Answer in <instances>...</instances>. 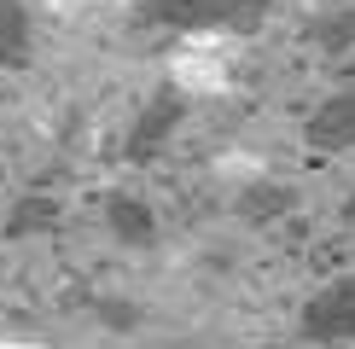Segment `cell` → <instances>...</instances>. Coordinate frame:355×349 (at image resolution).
Here are the masks:
<instances>
[{
	"mask_svg": "<svg viewBox=\"0 0 355 349\" xmlns=\"http://www.w3.org/2000/svg\"><path fill=\"white\" fill-rule=\"evenodd\" d=\"M169 76L181 93H221L227 87V53L216 41H187L181 53L169 58Z\"/></svg>",
	"mask_w": 355,
	"mask_h": 349,
	"instance_id": "6da1fadb",
	"label": "cell"
},
{
	"mask_svg": "<svg viewBox=\"0 0 355 349\" xmlns=\"http://www.w3.org/2000/svg\"><path fill=\"white\" fill-rule=\"evenodd\" d=\"M327 128H332V134H355V99H344V105L327 111Z\"/></svg>",
	"mask_w": 355,
	"mask_h": 349,
	"instance_id": "7a4b0ae2",
	"label": "cell"
},
{
	"mask_svg": "<svg viewBox=\"0 0 355 349\" xmlns=\"http://www.w3.org/2000/svg\"><path fill=\"white\" fill-rule=\"evenodd\" d=\"M35 6H47V12H87L94 0H35Z\"/></svg>",
	"mask_w": 355,
	"mask_h": 349,
	"instance_id": "3957f363",
	"label": "cell"
}]
</instances>
